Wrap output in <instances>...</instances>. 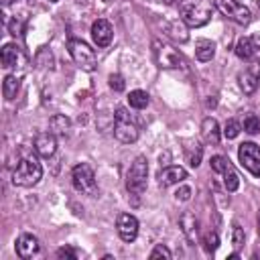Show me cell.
I'll use <instances>...</instances> for the list:
<instances>
[{"instance_id":"cell-1","label":"cell","mask_w":260,"mask_h":260,"mask_svg":"<svg viewBox=\"0 0 260 260\" xmlns=\"http://www.w3.org/2000/svg\"><path fill=\"white\" fill-rule=\"evenodd\" d=\"M41 177H43V167L32 154H24L12 171V183L16 187H32L41 181Z\"/></svg>"},{"instance_id":"cell-2","label":"cell","mask_w":260,"mask_h":260,"mask_svg":"<svg viewBox=\"0 0 260 260\" xmlns=\"http://www.w3.org/2000/svg\"><path fill=\"white\" fill-rule=\"evenodd\" d=\"M179 10H181L183 22L191 28L203 26L211 18V4H207L203 0H181Z\"/></svg>"},{"instance_id":"cell-3","label":"cell","mask_w":260,"mask_h":260,"mask_svg":"<svg viewBox=\"0 0 260 260\" xmlns=\"http://www.w3.org/2000/svg\"><path fill=\"white\" fill-rule=\"evenodd\" d=\"M146 179H148V160L146 156L138 154L130 162V169L126 173V189L132 195H142L146 189Z\"/></svg>"},{"instance_id":"cell-4","label":"cell","mask_w":260,"mask_h":260,"mask_svg":"<svg viewBox=\"0 0 260 260\" xmlns=\"http://www.w3.org/2000/svg\"><path fill=\"white\" fill-rule=\"evenodd\" d=\"M71 181H73V187L83 193V195H89V197H95L98 195V181H95V173L93 169L87 165V162H79L73 167L71 171Z\"/></svg>"},{"instance_id":"cell-5","label":"cell","mask_w":260,"mask_h":260,"mask_svg":"<svg viewBox=\"0 0 260 260\" xmlns=\"http://www.w3.org/2000/svg\"><path fill=\"white\" fill-rule=\"evenodd\" d=\"M152 55H154V61L160 69H179V67L187 65L177 49H173L171 45H167L158 39L152 41Z\"/></svg>"},{"instance_id":"cell-6","label":"cell","mask_w":260,"mask_h":260,"mask_svg":"<svg viewBox=\"0 0 260 260\" xmlns=\"http://www.w3.org/2000/svg\"><path fill=\"white\" fill-rule=\"evenodd\" d=\"M114 136L122 144H132L138 140V128L130 120V114L124 108H118L114 114Z\"/></svg>"},{"instance_id":"cell-7","label":"cell","mask_w":260,"mask_h":260,"mask_svg":"<svg viewBox=\"0 0 260 260\" xmlns=\"http://www.w3.org/2000/svg\"><path fill=\"white\" fill-rule=\"evenodd\" d=\"M67 49H69L71 59H73L83 71H93V69H95V65H98L95 53H93V49H91L85 41H81V39H69Z\"/></svg>"},{"instance_id":"cell-8","label":"cell","mask_w":260,"mask_h":260,"mask_svg":"<svg viewBox=\"0 0 260 260\" xmlns=\"http://www.w3.org/2000/svg\"><path fill=\"white\" fill-rule=\"evenodd\" d=\"M215 8L230 20L238 24H248L252 20V12L248 6H244L238 0H215Z\"/></svg>"},{"instance_id":"cell-9","label":"cell","mask_w":260,"mask_h":260,"mask_svg":"<svg viewBox=\"0 0 260 260\" xmlns=\"http://www.w3.org/2000/svg\"><path fill=\"white\" fill-rule=\"evenodd\" d=\"M240 165L254 177H260V146L254 142H244L238 148Z\"/></svg>"},{"instance_id":"cell-10","label":"cell","mask_w":260,"mask_h":260,"mask_svg":"<svg viewBox=\"0 0 260 260\" xmlns=\"http://www.w3.org/2000/svg\"><path fill=\"white\" fill-rule=\"evenodd\" d=\"M2 67L6 69H16V75H22L26 69V55L22 49L14 43H6L2 47Z\"/></svg>"},{"instance_id":"cell-11","label":"cell","mask_w":260,"mask_h":260,"mask_svg":"<svg viewBox=\"0 0 260 260\" xmlns=\"http://www.w3.org/2000/svg\"><path fill=\"white\" fill-rule=\"evenodd\" d=\"M236 55L244 61L258 59L260 57V32L252 35V37H242L236 43Z\"/></svg>"},{"instance_id":"cell-12","label":"cell","mask_w":260,"mask_h":260,"mask_svg":"<svg viewBox=\"0 0 260 260\" xmlns=\"http://www.w3.org/2000/svg\"><path fill=\"white\" fill-rule=\"evenodd\" d=\"M116 230L124 242H134L138 236V219L132 213H120L116 221Z\"/></svg>"},{"instance_id":"cell-13","label":"cell","mask_w":260,"mask_h":260,"mask_svg":"<svg viewBox=\"0 0 260 260\" xmlns=\"http://www.w3.org/2000/svg\"><path fill=\"white\" fill-rule=\"evenodd\" d=\"M112 37H114V28L106 18H98L91 24V39L98 47H108L112 43Z\"/></svg>"},{"instance_id":"cell-14","label":"cell","mask_w":260,"mask_h":260,"mask_svg":"<svg viewBox=\"0 0 260 260\" xmlns=\"http://www.w3.org/2000/svg\"><path fill=\"white\" fill-rule=\"evenodd\" d=\"M39 250H41V244H39V240L32 234H20L18 236V240H16V254L22 260H28V258L37 256Z\"/></svg>"},{"instance_id":"cell-15","label":"cell","mask_w":260,"mask_h":260,"mask_svg":"<svg viewBox=\"0 0 260 260\" xmlns=\"http://www.w3.org/2000/svg\"><path fill=\"white\" fill-rule=\"evenodd\" d=\"M179 225H181V232L185 234L187 242L189 244H197V240H199V221L191 211H183L181 213Z\"/></svg>"},{"instance_id":"cell-16","label":"cell","mask_w":260,"mask_h":260,"mask_svg":"<svg viewBox=\"0 0 260 260\" xmlns=\"http://www.w3.org/2000/svg\"><path fill=\"white\" fill-rule=\"evenodd\" d=\"M35 150H37V154H41L45 158L53 156L55 150H57V136L53 132H41V134H37L35 136Z\"/></svg>"},{"instance_id":"cell-17","label":"cell","mask_w":260,"mask_h":260,"mask_svg":"<svg viewBox=\"0 0 260 260\" xmlns=\"http://www.w3.org/2000/svg\"><path fill=\"white\" fill-rule=\"evenodd\" d=\"M187 179V171L183 167H165L160 173H158V185L160 187H171V185H179Z\"/></svg>"},{"instance_id":"cell-18","label":"cell","mask_w":260,"mask_h":260,"mask_svg":"<svg viewBox=\"0 0 260 260\" xmlns=\"http://www.w3.org/2000/svg\"><path fill=\"white\" fill-rule=\"evenodd\" d=\"M201 136L207 144H217L219 138H221V132H219V124L215 118H205L201 122Z\"/></svg>"},{"instance_id":"cell-19","label":"cell","mask_w":260,"mask_h":260,"mask_svg":"<svg viewBox=\"0 0 260 260\" xmlns=\"http://www.w3.org/2000/svg\"><path fill=\"white\" fill-rule=\"evenodd\" d=\"M238 85H240V89H242L246 95L254 93L256 87H258V73L252 71V69L240 71V73H238Z\"/></svg>"},{"instance_id":"cell-20","label":"cell","mask_w":260,"mask_h":260,"mask_svg":"<svg viewBox=\"0 0 260 260\" xmlns=\"http://www.w3.org/2000/svg\"><path fill=\"white\" fill-rule=\"evenodd\" d=\"M49 132H53L55 136H61V138H65L67 134H69V130H71V120L67 118V116H63V114H55V116H51V120H49Z\"/></svg>"},{"instance_id":"cell-21","label":"cell","mask_w":260,"mask_h":260,"mask_svg":"<svg viewBox=\"0 0 260 260\" xmlns=\"http://www.w3.org/2000/svg\"><path fill=\"white\" fill-rule=\"evenodd\" d=\"M213 55H215V45L211 43V41H207V39H199L197 43H195V57L199 59V61H211L213 59Z\"/></svg>"},{"instance_id":"cell-22","label":"cell","mask_w":260,"mask_h":260,"mask_svg":"<svg viewBox=\"0 0 260 260\" xmlns=\"http://www.w3.org/2000/svg\"><path fill=\"white\" fill-rule=\"evenodd\" d=\"M167 35L175 41V43H185L187 39H189V32H187V26L181 22V20H173V22H169L167 24Z\"/></svg>"},{"instance_id":"cell-23","label":"cell","mask_w":260,"mask_h":260,"mask_svg":"<svg viewBox=\"0 0 260 260\" xmlns=\"http://www.w3.org/2000/svg\"><path fill=\"white\" fill-rule=\"evenodd\" d=\"M20 89V75L12 73V75H6L4 77V83H2V93L6 100H14L16 93Z\"/></svg>"},{"instance_id":"cell-24","label":"cell","mask_w":260,"mask_h":260,"mask_svg":"<svg viewBox=\"0 0 260 260\" xmlns=\"http://www.w3.org/2000/svg\"><path fill=\"white\" fill-rule=\"evenodd\" d=\"M221 177H223V187H225V191L234 193V191L240 187V177H238V173H236V169H234L232 165H228V169L221 173Z\"/></svg>"},{"instance_id":"cell-25","label":"cell","mask_w":260,"mask_h":260,"mask_svg":"<svg viewBox=\"0 0 260 260\" xmlns=\"http://www.w3.org/2000/svg\"><path fill=\"white\" fill-rule=\"evenodd\" d=\"M128 104L134 110H144L148 106V93L142 91V89H134V91L128 93Z\"/></svg>"},{"instance_id":"cell-26","label":"cell","mask_w":260,"mask_h":260,"mask_svg":"<svg viewBox=\"0 0 260 260\" xmlns=\"http://www.w3.org/2000/svg\"><path fill=\"white\" fill-rule=\"evenodd\" d=\"M242 130L248 132V134H258V132H260V118L254 116V114H248V116L244 118Z\"/></svg>"},{"instance_id":"cell-27","label":"cell","mask_w":260,"mask_h":260,"mask_svg":"<svg viewBox=\"0 0 260 260\" xmlns=\"http://www.w3.org/2000/svg\"><path fill=\"white\" fill-rule=\"evenodd\" d=\"M240 130H242V124L232 118V120H228L225 126H223V136H225L228 140H232V138H236V136L240 134Z\"/></svg>"},{"instance_id":"cell-28","label":"cell","mask_w":260,"mask_h":260,"mask_svg":"<svg viewBox=\"0 0 260 260\" xmlns=\"http://www.w3.org/2000/svg\"><path fill=\"white\" fill-rule=\"evenodd\" d=\"M232 246L236 250L244 246V230L240 228V223H234L232 225Z\"/></svg>"},{"instance_id":"cell-29","label":"cell","mask_w":260,"mask_h":260,"mask_svg":"<svg viewBox=\"0 0 260 260\" xmlns=\"http://www.w3.org/2000/svg\"><path fill=\"white\" fill-rule=\"evenodd\" d=\"M203 246H205L207 252H215L217 246H219V238H217V234H215V232H207V234L203 236Z\"/></svg>"},{"instance_id":"cell-30","label":"cell","mask_w":260,"mask_h":260,"mask_svg":"<svg viewBox=\"0 0 260 260\" xmlns=\"http://www.w3.org/2000/svg\"><path fill=\"white\" fill-rule=\"evenodd\" d=\"M228 165H230V160L225 158V156H221V154H215V156H211V169L215 171V173H223L225 169H228Z\"/></svg>"},{"instance_id":"cell-31","label":"cell","mask_w":260,"mask_h":260,"mask_svg":"<svg viewBox=\"0 0 260 260\" xmlns=\"http://www.w3.org/2000/svg\"><path fill=\"white\" fill-rule=\"evenodd\" d=\"M108 83H110V87H112L114 91H124V87H126L124 77H122V75H118V73H112V75L108 77Z\"/></svg>"},{"instance_id":"cell-32","label":"cell","mask_w":260,"mask_h":260,"mask_svg":"<svg viewBox=\"0 0 260 260\" xmlns=\"http://www.w3.org/2000/svg\"><path fill=\"white\" fill-rule=\"evenodd\" d=\"M150 258H152V260H154V258H173V252H171L167 246L156 244V246L152 248V252H150Z\"/></svg>"},{"instance_id":"cell-33","label":"cell","mask_w":260,"mask_h":260,"mask_svg":"<svg viewBox=\"0 0 260 260\" xmlns=\"http://www.w3.org/2000/svg\"><path fill=\"white\" fill-rule=\"evenodd\" d=\"M191 193H193V189H191L189 185H181V187L177 189V193H175V199H177V201H189V199H191Z\"/></svg>"},{"instance_id":"cell-34","label":"cell","mask_w":260,"mask_h":260,"mask_svg":"<svg viewBox=\"0 0 260 260\" xmlns=\"http://www.w3.org/2000/svg\"><path fill=\"white\" fill-rule=\"evenodd\" d=\"M57 256L59 258H77V250H73V248H69V246H65V248H59L57 250Z\"/></svg>"},{"instance_id":"cell-35","label":"cell","mask_w":260,"mask_h":260,"mask_svg":"<svg viewBox=\"0 0 260 260\" xmlns=\"http://www.w3.org/2000/svg\"><path fill=\"white\" fill-rule=\"evenodd\" d=\"M154 2H160V4H173L175 0H154Z\"/></svg>"},{"instance_id":"cell-36","label":"cell","mask_w":260,"mask_h":260,"mask_svg":"<svg viewBox=\"0 0 260 260\" xmlns=\"http://www.w3.org/2000/svg\"><path fill=\"white\" fill-rule=\"evenodd\" d=\"M12 2H14V0H2V4H4V6H8V4H12Z\"/></svg>"},{"instance_id":"cell-37","label":"cell","mask_w":260,"mask_h":260,"mask_svg":"<svg viewBox=\"0 0 260 260\" xmlns=\"http://www.w3.org/2000/svg\"><path fill=\"white\" fill-rule=\"evenodd\" d=\"M258 236H260V213H258Z\"/></svg>"},{"instance_id":"cell-38","label":"cell","mask_w":260,"mask_h":260,"mask_svg":"<svg viewBox=\"0 0 260 260\" xmlns=\"http://www.w3.org/2000/svg\"><path fill=\"white\" fill-rule=\"evenodd\" d=\"M104 2H114V0H104Z\"/></svg>"},{"instance_id":"cell-39","label":"cell","mask_w":260,"mask_h":260,"mask_svg":"<svg viewBox=\"0 0 260 260\" xmlns=\"http://www.w3.org/2000/svg\"><path fill=\"white\" fill-rule=\"evenodd\" d=\"M49 2H57V0H49Z\"/></svg>"},{"instance_id":"cell-40","label":"cell","mask_w":260,"mask_h":260,"mask_svg":"<svg viewBox=\"0 0 260 260\" xmlns=\"http://www.w3.org/2000/svg\"><path fill=\"white\" fill-rule=\"evenodd\" d=\"M258 6H260V0H258Z\"/></svg>"}]
</instances>
